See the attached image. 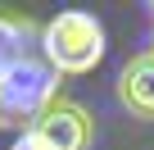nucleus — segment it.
I'll return each instance as SVG.
<instances>
[{
  "instance_id": "1",
  "label": "nucleus",
  "mask_w": 154,
  "mask_h": 150,
  "mask_svg": "<svg viewBox=\"0 0 154 150\" xmlns=\"http://www.w3.org/2000/svg\"><path fill=\"white\" fill-rule=\"evenodd\" d=\"M41 59L63 73V78H82L104 59V27L86 9H63L45 23L41 32Z\"/></svg>"
},
{
  "instance_id": "2",
  "label": "nucleus",
  "mask_w": 154,
  "mask_h": 150,
  "mask_svg": "<svg viewBox=\"0 0 154 150\" xmlns=\"http://www.w3.org/2000/svg\"><path fill=\"white\" fill-rule=\"evenodd\" d=\"M54 96H59V73L41 55H27V59L9 64L0 73V127L32 132V123L50 109Z\"/></svg>"
},
{
  "instance_id": "3",
  "label": "nucleus",
  "mask_w": 154,
  "mask_h": 150,
  "mask_svg": "<svg viewBox=\"0 0 154 150\" xmlns=\"http://www.w3.org/2000/svg\"><path fill=\"white\" fill-rule=\"evenodd\" d=\"M32 132L45 145H54V150H91V141H95V114L86 105L68 100V96H54L50 109L32 123Z\"/></svg>"
},
{
  "instance_id": "4",
  "label": "nucleus",
  "mask_w": 154,
  "mask_h": 150,
  "mask_svg": "<svg viewBox=\"0 0 154 150\" xmlns=\"http://www.w3.org/2000/svg\"><path fill=\"white\" fill-rule=\"evenodd\" d=\"M113 96L131 118L154 123V50H136L122 64L118 82H113Z\"/></svg>"
},
{
  "instance_id": "5",
  "label": "nucleus",
  "mask_w": 154,
  "mask_h": 150,
  "mask_svg": "<svg viewBox=\"0 0 154 150\" xmlns=\"http://www.w3.org/2000/svg\"><path fill=\"white\" fill-rule=\"evenodd\" d=\"M27 55H32V23L0 14V73L18 59H27Z\"/></svg>"
},
{
  "instance_id": "6",
  "label": "nucleus",
  "mask_w": 154,
  "mask_h": 150,
  "mask_svg": "<svg viewBox=\"0 0 154 150\" xmlns=\"http://www.w3.org/2000/svg\"><path fill=\"white\" fill-rule=\"evenodd\" d=\"M9 150H54V145H45L36 132H18V141H14Z\"/></svg>"
},
{
  "instance_id": "7",
  "label": "nucleus",
  "mask_w": 154,
  "mask_h": 150,
  "mask_svg": "<svg viewBox=\"0 0 154 150\" xmlns=\"http://www.w3.org/2000/svg\"><path fill=\"white\" fill-rule=\"evenodd\" d=\"M145 9H149V18H154V0H149V5H145ZM149 50H154V41H149Z\"/></svg>"
}]
</instances>
